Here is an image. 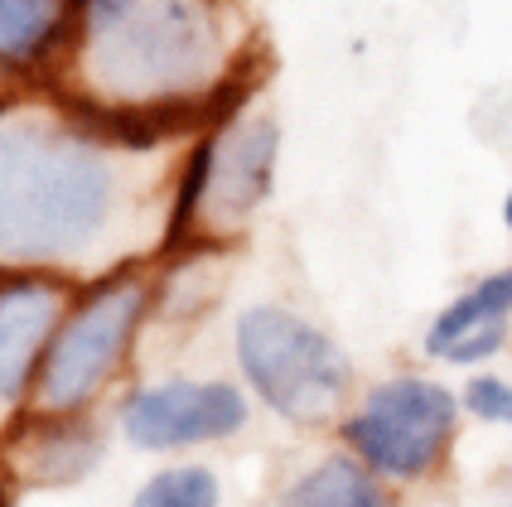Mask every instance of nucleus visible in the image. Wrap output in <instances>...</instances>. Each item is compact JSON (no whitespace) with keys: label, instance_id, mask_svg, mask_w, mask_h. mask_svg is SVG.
<instances>
[{"label":"nucleus","instance_id":"f257e3e1","mask_svg":"<svg viewBox=\"0 0 512 507\" xmlns=\"http://www.w3.org/2000/svg\"><path fill=\"white\" fill-rule=\"evenodd\" d=\"M73 107V102H68ZM141 136L97 112L0 102V271H87L141 203Z\"/></svg>","mask_w":512,"mask_h":507},{"label":"nucleus","instance_id":"f03ea898","mask_svg":"<svg viewBox=\"0 0 512 507\" xmlns=\"http://www.w3.org/2000/svg\"><path fill=\"white\" fill-rule=\"evenodd\" d=\"M242 34L237 0H83L63 63L68 102L160 141L218 112L247 63Z\"/></svg>","mask_w":512,"mask_h":507},{"label":"nucleus","instance_id":"7ed1b4c3","mask_svg":"<svg viewBox=\"0 0 512 507\" xmlns=\"http://www.w3.org/2000/svg\"><path fill=\"white\" fill-rule=\"evenodd\" d=\"M276 160H281V121L271 112L242 102L228 116L208 121V136L189 150L174 184L165 252L194 237H208V242L237 237L252 223L256 208L271 198Z\"/></svg>","mask_w":512,"mask_h":507},{"label":"nucleus","instance_id":"20e7f679","mask_svg":"<svg viewBox=\"0 0 512 507\" xmlns=\"http://www.w3.org/2000/svg\"><path fill=\"white\" fill-rule=\"evenodd\" d=\"M232 353L242 367V382L256 401L300 430H324L329 421L348 416L353 396V358L339 338L324 334L314 319L285 305H252L237 314Z\"/></svg>","mask_w":512,"mask_h":507},{"label":"nucleus","instance_id":"39448f33","mask_svg":"<svg viewBox=\"0 0 512 507\" xmlns=\"http://www.w3.org/2000/svg\"><path fill=\"white\" fill-rule=\"evenodd\" d=\"M150 310H155V285L141 266L107 271L87 290H78L73 310L63 314L49 343L29 416H83L126 367Z\"/></svg>","mask_w":512,"mask_h":507},{"label":"nucleus","instance_id":"423d86ee","mask_svg":"<svg viewBox=\"0 0 512 507\" xmlns=\"http://www.w3.org/2000/svg\"><path fill=\"white\" fill-rule=\"evenodd\" d=\"M459 392L426 372H397L353 401L339 421L343 450L358 454L392 488H421L450 469L464 430Z\"/></svg>","mask_w":512,"mask_h":507},{"label":"nucleus","instance_id":"0eeeda50","mask_svg":"<svg viewBox=\"0 0 512 507\" xmlns=\"http://www.w3.org/2000/svg\"><path fill=\"white\" fill-rule=\"evenodd\" d=\"M78 285L49 271L0 276V430L20 425L34 406V387L49 358L63 314L73 310Z\"/></svg>","mask_w":512,"mask_h":507},{"label":"nucleus","instance_id":"6e6552de","mask_svg":"<svg viewBox=\"0 0 512 507\" xmlns=\"http://www.w3.org/2000/svg\"><path fill=\"white\" fill-rule=\"evenodd\" d=\"M247 392L232 382H155L136 387L121 401V435L150 454L194 450V445H218L247 430Z\"/></svg>","mask_w":512,"mask_h":507},{"label":"nucleus","instance_id":"1a4fd4ad","mask_svg":"<svg viewBox=\"0 0 512 507\" xmlns=\"http://www.w3.org/2000/svg\"><path fill=\"white\" fill-rule=\"evenodd\" d=\"M512 338V266L469 281L426 329V358L445 367H484Z\"/></svg>","mask_w":512,"mask_h":507},{"label":"nucleus","instance_id":"9d476101","mask_svg":"<svg viewBox=\"0 0 512 507\" xmlns=\"http://www.w3.org/2000/svg\"><path fill=\"white\" fill-rule=\"evenodd\" d=\"M83 0H0V78H39L68 63Z\"/></svg>","mask_w":512,"mask_h":507},{"label":"nucleus","instance_id":"9b49d317","mask_svg":"<svg viewBox=\"0 0 512 507\" xmlns=\"http://www.w3.org/2000/svg\"><path fill=\"white\" fill-rule=\"evenodd\" d=\"M15 459L20 464L15 474L25 483H73L83 479L97 459V435L83 416H25L10 435Z\"/></svg>","mask_w":512,"mask_h":507},{"label":"nucleus","instance_id":"f8f14e48","mask_svg":"<svg viewBox=\"0 0 512 507\" xmlns=\"http://www.w3.org/2000/svg\"><path fill=\"white\" fill-rule=\"evenodd\" d=\"M276 507H397V488L377 479L358 454H324L281 488Z\"/></svg>","mask_w":512,"mask_h":507},{"label":"nucleus","instance_id":"ddd939ff","mask_svg":"<svg viewBox=\"0 0 512 507\" xmlns=\"http://www.w3.org/2000/svg\"><path fill=\"white\" fill-rule=\"evenodd\" d=\"M223 483L208 464H170L136 488L131 507H218Z\"/></svg>","mask_w":512,"mask_h":507},{"label":"nucleus","instance_id":"4468645a","mask_svg":"<svg viewBox=\"0 0 512 507\" xmlns=\"http://www.w3.org/2000/svg\"><path fill=\"white\" fill-rule=\"evenodd\" d=\"M459 406H464L469 421L493 425V430H512V382L503 377V372L474 367L469 382L459 387Z\"/></svg>","mask_w":512,"mask_h":507},{"label":"nucleus","instance_id":"2eb2a0df","mask_svg":"<svg viewBox=\"0 0 512 507\" xmlns=\"http://www.w3.org/2000/svg\"><path fill=\"white\" fill-rule=\"evenodd\" d=\"M503 227H508V237H512V189L503 194Z\"/></svg>","mask_w":512,"mask_h":507},{"label":"nucleus","instance_id":"dca6fc26","mask_svg":"<svg viewBox=\"0 0 512 507\" xmlns=\"http://www.w3.org/2000/svg\"><path fill=\"white\" fill-rule=\"evenodd\" d=\"M503 507H512V488H508V498H503Z\"/></svg>","mask_w":512,"mask_h":507}]
</instances>
